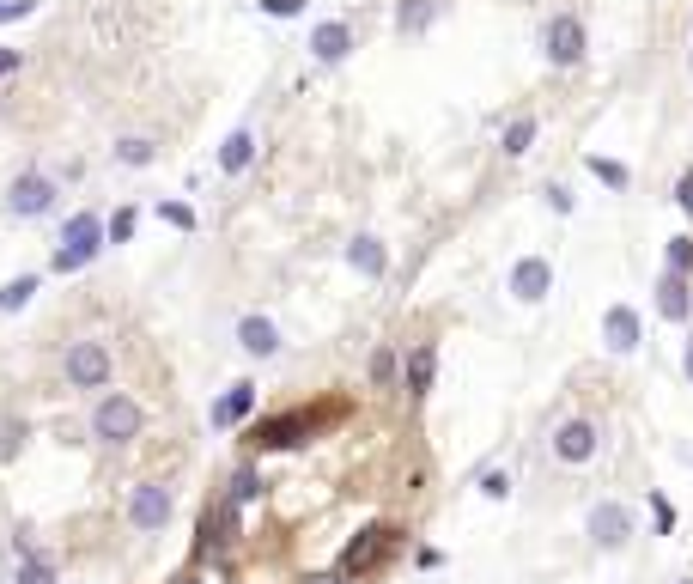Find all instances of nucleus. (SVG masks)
<instances>
[{"instance_id": "obj_1", "label": "nucleus", "mask_w": 693, "mask_h": 584, "mask_svg": "<svg viewBox=\"0 0 693 584\" xmlns=\"http://www.w3.org/2000/svg\"><path fill=\"white\" fill-rule=\"evenodd\" d=\"M110 372H116V359H110V341L98 335H80V341H67L61 353V384L67 390H110Z\"/></svg>"}, {"instance_id": "obj_2", "label": "nucleus", "mask_w": 693, "mask_h": 584, "mask_svg": "<svg viewBox=\"0 0 693 584\" xmlns=\"http://www.w3.org/2000/svg\"><path fill=\"white\" fill-rule=\"evenodd\" d=\"M140 426H146V408H140L134 396L104 390V396L92 402V438H98V445H134Z\"/></svg>"}, {"instance_id": "obj_3", "label": "nucleus", "mask_w": 693, "mask_h": 584, "mask_svg": "<svg viewBox=\"0 0 693 584\" xmlns=\"http://www.w3.org/2000/svg\"><path fill=\"white\" fill-rule=\"evenodd\" d=\"M323 414H329V408H298V414L256 420V426H250V445H256V451H298L304 438L323 426Z\"/></svg>"}, {"instance_id": "obj_4", "label": "nucleus", "mask_w": 693, "mask_h": 584, "mask_svg": "<svg viewBox=\"0 0 693 584\" xmlns=\"http://www.w3.org/2000/svg\"><path fill=\"white\" fill-rule=\"evenodd\" d=\"M402 542V530H390V524H365L347 548H341V560H335V572H347V578H365V572H377L383 560H390V548Z\"/></svg>"}, {"instance_id": "obj_5", "label": "nucleus", "mask_w": 693, "mask_h": 584, "mask_svg": "<svg viewBox=\"0 0 693 584\" xmlns=\"http://www.w3.org/2000/svg\"><path fill=\"white\" fill-rule=\"evenodd\" d=\"M49 207H55V177L49 171H19L7 183V213L13 219H43Z\"/></svg>"}, {"instance_id": "obj_6", "label": "nucleus", "mask_w": 693, "mask_h": 584, "mask_svg": "<svg viewBox=\"0 0 693 584\" xmlns=\"http://www.w3.org/2000/svg\"><path fill=\"white\" fill-rule=\"evenodd\" d=\"M171 511H177V499H171L165 481H134V493H128V524L134 530H165Z\"/></svg>"}, {"instance_id": "obj_7", "label": "nucleus", "mask_w": 693, "mask_h": 584, "mask_svg": "<svg viewBox=\"0 0 693 584\" xmlns=\"http://www.w3.org/2000/svg\"><path fill=\"white\" fill-rule=\"evenodd\" d=\"M542 43H548V61H554V67H578L584 49H590V31H584L578 13H554L548 31H542Z\"/></svg>"}, {"instance_id": "obj_8", "label": "nucleus", "mask_w": 693, "mask_h": 584, "mask_svg": "<svg viewBox=\"0 0 693 584\" xmlns=\"http://www.w3.org/2000/svg\"><path fill=\"white\" fill-rule=\"evenodd\" d=\"M596 445H602V432H596V420H584V414H572V420H560L554 426V457L560 463H590L596 457Z\"/></svg>"}, {"instance_id": "obj_9", "label": "nucleus", "mask_w": 693, "mask_h": 584, "mask_svg": "<svg viewBox=\"0 0 693 584\" xmlns=\"http://www.w3.org/2000/svg\"><path fill=\"white\" fill-rule=\"evenodd\" d=\"M548 292H554V262H548V256H523V262L511 268V299L542 305Z\"/></svg>"}, {"instance_id": "obj_10", "label": "nucleus", "mask_w": 693, "mask_h": 584, "mask_svg": "<svg viewBox=\"0 0 693 584\" xmlns=\"http://www.w3.org/2000/svg\"><path fill=\"white\" fill-rule=\"evenodd\" d=\"M231 536H238V505H207L201 511V524H195V554H213V548H225Z\"/></svg>"}, {"instance_id": "obj_11", "label": "nucleus", "mask_w": 693, "mask_h": 584, "mask_svg": "<svg viewBox=\"0 0 693 584\" xmlns=\"http://www.w3.org/2000/svg\"><path fill=\"white\" fill-rule=\"evenodd\" d=\"M250 414H256V384H250V378H238L231 390H219V402H213V414H207V420H213L219 432H231V426H244Z\"/></svg>"}, {"instance_id": "obj_12", "label": "nucleus", "mask_w": 693, "mask_h": 584, "mask_svg": "<svg viewBox=\"0 0 693 584\" xmlns=\"http://www.w3.org/2000/svg\"><path fill=\"white\" fill-rule=\"evenodd\" d=\"M627 536H633V518H627V505L602 499V505L590 511V542H596V548H621Z\"/></svg>"}, {"instance_id": "obj_13", "label": "nucleus", "mask_w": 693, "mask_h": 584, "mask_svg": "<svg viewBox=\"0 0 693 584\" xmlns=\"http://www.w3.org/2000/svg\"><path fill=\"white\" fill-rule=\"evenodd\" d=\"M238 347H244L250 359H274V353H280V323H274V317H262V311L238 317Z\"/></svg>"}, {"instance_id": "obj_14", "label": "nucleus", "mask_w": 693, "mask_h": 584, "mask_svg": "<svg viewBox=\"0 0 693 584\" xmlns=\"http://www.w3.org/2000/svg\"><path fill=\"white\" fill-rule=\"evenodd\" d=\"M432 378H438V347H432V341H420V347L402 359V390L420 402V396H432Z\"/></svg>"}, {"instance_id": "obj_15", "label": "nucleus", "mask_w": 693, "mask_h": 584, "mask_svg": "<svg viewBox=\"0 0 693 584\" xmlns=\"http://www.w3.org/2000/svg\"><path fill=\"white\" fill-rule=\"evenodd\" d=\"M602 341H608V353H633L639 347V311L633 305H608L602 311Z\"/></svg>"}, {"instance_id": "obj_16", "label": "nucleus", "mask_w": 693, "mask_h": 584, "mask_svg": "<svg viewBox=\"0 0 693 584\" xmlns=\"http://www.w3.org/2000/svg\"><path fill=\"white\" fill-rule=\"evenodd\" d=\"M347 262H353L365 280H383V274H390V244L371 238V232H359V238H347Z\"/></svg>"}, {"instance_id": "obj_17", "label": "nucleus", "mask_w": 693, "mask_h": 584, "mask_svg": "<svg viewBox=\"0 0 693 584\" xmlns=\"http://www.w3.org/2000/svg\"><path fill=\"white\" fill-rule=\"evenodd\" d=\"M347 49H353V25L347 19H323L311 31V55L317 61H347Z\"/></svg>"}, {"instance_id": "obj_18", "label": "nucleus", "mask_w": 693, "mask_h": 584, "mask_svg": "<svg viewBox=\"0 0 693 584\" xmlns=\"http://www.w3.org/2000/svg\"><path fill=\"white\" fill-rule=\"evenodd\" d=\"M657 311H663L669 323H687V317H693V292H687V274H663V280H657Z\"/></svg>"}, {"instance_id": "obj_19", "label": "nucleus", "mask_w": 693, "mask_h": 584, "mask_svg": "<svg viewBox=\"0 0 693 584\" xmlns=\"http://www.w3.org/2000/svg\"><path fill=\"white\" fill-rule=\"evenodd\" d=\"M250 165H256V140H250L244 128H231V134L219 140V171L238 177V171H250Z\"/></svg>"}, {"instance_id": "obj_20", "label": "nucleus", "mask_w": 693, "mask_h": 584, "mask_svg": "<svg viewBox=\"0 0 693 584\" xmlns=\"http://www.w3.org/2000/svg\"><path fill=\"white\" fill-rule=\"evenodd\" d=\"M365 372H371V384H377V390H396V384H402V353H396V347H377Z\"/></svg>"}, {"instance_id": "obj_21", "label": "nucleus", "mask_w": 693, "mask_h": 584, "mask_svg": "<svg viewBox=\"0 0 693 584\" xmlns=\"http://www.w3.org/2000/svg\"><path fill=\"white\" fill-rule=\"evenodd\" d=\"M37 286H43V274H19V280H7V286H0V317H7V311H25Z\"/></svg>"}, {"instance_id": "obj_22", "label": "nucleus", "mask_w": 693, "mask_h": 584, "mask_svg": "<svg viewBox=\"0 0 693 584\" xmlns=\"http://www.w3.org/2000/svg\"><path fill=\"white\" fill-rule=\"evenodd\" d=\"M13 584H55V560H43L37 548L19 554V578H13Z\"/></svg>"}, {"instance_id": "obj_23", "label": "nucleus", "mask_w": 693, "mask_h": 584, "mask_svg": "<svg viewBox=\"0 0 693 584\" xmlns=\"http://www.w3.org/2000/svg\"><path fill=\"white\" fill-rule=\"evenodd\" d=\"M396 25H402L408 37H420V31L432 25V0H402V7H396Z\"/></svg>"}, {"instance_id": "obj_24", "label": "nucleus", "mask_w": 693, "mask_h": 584, "mask_svg": "<svg viewBox=\"0 0 693 584\" xmlns=\"http://www.w3.org/2000/svg\"><path fill=\"white\" fill-rule=\"evenodd\" d=\"M535 146V116H517L511 128H505V159H523Z\"/></svg>"}, {"instance_id": "obj_25", "label": "nucleus", "mask_w": 693, "mask_h": 584, "mask_svg": "<svg viewBox=\"0 0 693 584\" xmlns=\"http://www.w3.org/2000/svg\"><path fill=\"white\" fill-rule=\"evenodd\" d=\"M116 159H122V165H152V140H146V134H122V140H116Z\"/></svg>"}, {"instance_id": "obj_26", "label": "nucleus", "mask_w": 693, "mask_h": 584, "mask_svg": "<svg viewBox=\"0 0 693 584\" xmlns=\"http://www.w3.org/2000/svg\"><path fill=\"white\" fill-rule=\"evenodd\" d=\"M231 505H250V499H262V475L256 469H238V475H231V493H225Z\"/></svg>"}, {"instance_id": "obj_27", "label": "nucleus", "mask_w": 693, "mask_h": 584, "mask_svg": "<svg viewBox=\"0 0 693 584\" xmlns=\"http://www.w3.org/2000/svg\"><path fill=\"white\" fill-rule=\"evenodd\" d=\"M159 219H165V226H177V232H195V226H201L189 201H159Z\"/></svg>"}, {"instance_id": "obj_28", "label": "nucleus", "mask_w": 693, "mask_h": 584, "mask_svg": "<svg viewBox=\"0 0 693 584\" xmlns=\"http://www.w3.org/2000/svg\"><path fill=\"white\" fill-rule=\"evenodd\" d=\"M590 171H596L608 189H627V183H633V171H627V165H614V159H602V153H590Z\"/></svg>"}, {"instance_id": "obj_29", "label": "nucleus", "mask_w": 693, "mask_h": 584, "mask_svg": "<svg viewBox=\"0 0 693 584\" xmlns=\"http://www.w3.org/2000/svg\"><path fill=\"white\" fill-rule=\"evenodd\" d=\"M134 226H140V207H116V213H110V244H128Z\"/></svg>"}, {"instance_id": "obj_30", "label": "nucleus", "mask_w": 693, "mask_h": 584, "mask_svg": "<svg viewBox=\"0 0 693 584\" xmlns=\"http://www.w3.org/2000/svg\"><path fill=\"white\" fill-rule=\"evenodd\" d=\"M693 268V238H669V274H687Z\"/></svg>"}, {"instance_id": "obj_31", "label": "nucleus", "mask_w": 693, "mask_h": 584, "mask_svg": "<svg viewBox=\"0 0 693 584\" xmlns=\"http://www.w3.org/2000/svg\"><path fill=\"white\" fill-rule=\"evenodd\" d=\"M43 7V0H0V25H19V19H31Z\"/></svg>"}, {"instance_id": "obj_32", "label": "nucleus", "mask_w": 693, "mask_h": 584, "mask_svg": "<svg viewBox=\"0 0 693 584\" xmlns=\"http://www.w3.org/2000/svg\"><path fill=\"white\" fill-rule=\"evenodd\" d=\"M481 493H487V499H511V475H505V469H487V475H481Z\"/></svg>"}, {"instance_id": "obj_33", "label": "nucleus", "mask_w": 693, "mask_h": 584, "mask_svg": "<svg viewBox=\"0 0 693 584\" xmlns=\"http://www.w3.org/2000/svg\"><path fill=\"white\" fill-rule=\"evenodd\" d=\"M262 13H268V19H298L304 0H262Z\"/></svg>"}, {"instance_id": "obj_34", "label": "nucleus", "mask_w": 693, "mask_h": 584, "mask_svg": "<svg viewBox=\"0 0 693 584\" xmlns=\"http://www.w3.org/2000/svg\"><path fill=\"white\" fill-rule=\"evenodd\" d=\"M651 518H657V530H675V511H669V499H663V493L651 499Z\"/></svg>"}, {"instance_id": "obj_35", "label": "nucleus", "mask_w": 693, "mask_h": 584, "mask_svg": "<svg viewBox=\"0 0 693 584\" xmlns=\"http://www.w3.org/2000/svg\"><path fill=\"white\" fill-rule=\"evenodd\" d=\"M25 67V55L19 49H7V43H0V80H7V73H19Z\"/></svg>"}, {"instance_id": "obj_36", "label": "nucleus", "mask_w": 693, "mask_h": 584, "mask_svg": "<svg viewBox=\"0 0 693 584\" xmlns=\"http://www.w3.org/2000/svg\"><path fill=\"white\" fill-rule=\"evenodd\" d=\"M548 207H554V213H572V195H566L560 183H548Z\"/></svg>"}, {"instance_id": "obj_37", "label": "nucleus", "mask_w": 693, "mask_h": 584, "mask_svg": "<svg viewBox=\"0 0 693 584\" xmlns=\"http://www.w3.org/2000/svg\"><path fill=\"white\" fill-rule=\"evenodd\" d=\"M675 201H681V207H687V213H693V171H687V177H681V183H675Z\"/></svg>"}, {"instance_id": "obj_38", "label": "nucleus", "mask_w": 693, "mask_h": 584, "mask_svg": "<svg viewBox=\"0 0 693 584\" xmlns=\"http://www.w3.org/2000/svg\"><path fill=\"white\" fill-rule=\"evenodd\" d=\"M304 584H353V578H347V572H311Z\"/></svg>"}, {"instance_id": "obj_39", "label": "nucleus", "mask_w": 693, "mask_h": 584, "mask_svg": "<svg viewBox=\"0 0 693 584\" xmlns=\"http://www.w3.org/2000/svg\"><path fill=\"white\" fill-rule=\"evenodd\" d=\"M171 584H201V572H195V566H183V572H177Z\"/></svg>"}, {"instance_id": "obj_40", "label": "nucleus", "mask_w": 693, "mask_h": 584, "mask_svg": "<svg viewBox=\"0 0 693 584\" xmlns=\"http://www.w3.org/2000/svg\"><path fill=\"white\" fill-rule=\"evenodd\" d=\"M687 378H693V341H687Z\"/></svg>"}, {"instance_id": "obj_41", "label": "nucleus", "mask_w": 693, "mask_h": 584, "mask_svg": "<svg viewBox=\"0 0 693 584\" xmlns=\"http://www.w3.org/2000/svg\"><path fill=\"white\" fill-rule=\"evenodd\" d=\"M681 584H693V578H681Z\"/></svg>"}]
</instances>
